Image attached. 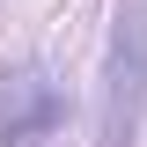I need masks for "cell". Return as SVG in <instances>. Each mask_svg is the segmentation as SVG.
Returning a JSON list of instances; mask_svg holds the SVG:
<instances>
[{"instance_id":"cell-1","label":"cell","mask_w":147,"mask_h":147,"mask_svg":"<svg viewBox=\"0 0 147 147\" xmlns=\"http://www.w3.org/2000/svg\"><path fill=\"white\" fill-rule=\"evenodd\" d=\"M140 118H147V0H118L110 52H103V110H96L103 147H132Z\"/></svg>"},{"instance_id":"cell-2","label":"cell","mask_w":147,"mask_h":147,"mask_svg":"<svg viewBox=\"0 0 147 147\" xmlns=\"http://www.w3.org/2000/svg\"><path fill=\"white\" fill-rule=\"evenodd\" d=\"M66 125V88L44 66H15L0 81V147H37Z\"/></svg>"}]
</instances>
